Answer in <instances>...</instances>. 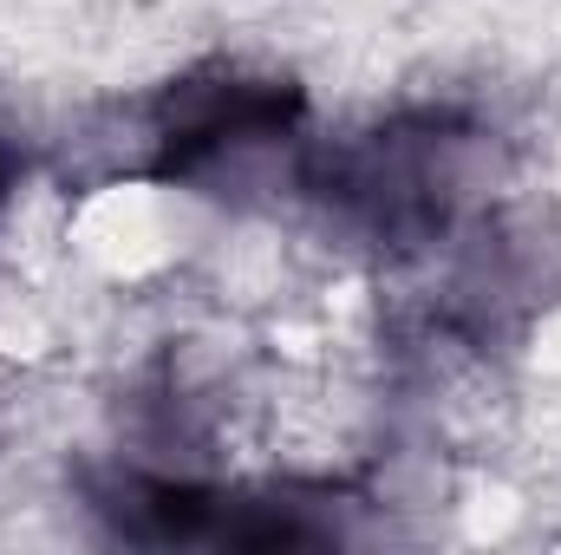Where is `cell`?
Segmentation results:
<instances>
[{"mask_svg":"<svg viewBox=\"0 0 561 555\" xmlns=\"http://www.w3.org/2000/svg\"><path fill=\"white\" fill-rule=\"evenodd\" d=\"M13 170H20V163H13V144L0 138V203H7V190H13Z\"/></svg>","mask_w":561,"mask_h":555,"instance_id":"cell-1","label":"cell"}]
</instances>
